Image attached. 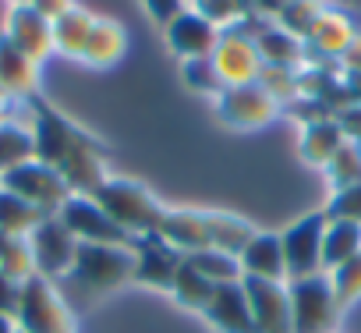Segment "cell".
<instances>
[{"label": "cell", "instance_id": "2e32d148", "mask_svg": "<svg viewBox=\"0 0 361 333\" xmlns=\"http://www.w3.org/2000/svg\"><path fill=\"white\" fill-rule=\"evenodd\" d=\"M4 36H8L22 54H29L36 64H43V61L54 54V25H50L43 15H36L29 4H15V8L8 11Z\"/></svg>", "mask_w": 361, "mask_h": 333}, {"label": "cell", "instance_id": "d590c367", "mask_svg": "<svg viewBox=\"0 0 361 333\" xmlns=\"http://www.w3.org/2000/svg\"><path fill=\"white\" fill-rule=\"evenodd\" d=\"M329 284H333V294H336L340 308L354 305V301L361 298V255H354V259H347L343 266L329 270Z\"/></svg>", "mask_w": 361, "mask_h": 333}, {"label": "cell", "instance_id": "f907efd6", "mask_svg": "<svg viewBox=\"0 0 361 333\" xmlns=\"http://www.w3.org/2000/svg\"><path fill=\"white\" fill-rule=\"evenodd\" d=\"M188 4H192V0H188Z\"/></svg>", "mask_w": 361, "mask_h": 333}, {"label": "cell", "instance_id": "7a4b0ae2", "mask_svg": "<svg viewBox=\"0 0 361 333\" xmlns=\"http://www.w3.org/2000/svg\"><path fill=\"white\" fill-rule=\"evenodd\" d=\"M64 280L82 287L89 298L117 291L121 284L135 280V248L131 245H78L75 266Z\"/></svg>", "mask_w": 361, "mask_h": 333}, {"label": "cell", "instance_id": "6da1fadb", "mask_svg": "<svg viewBox=\"0 0 361 333\" xmlns=\"http://www.w3.org/2000/svg\"><path fill=\"white\" fill-rule=\"evenodd\" d=\"M92 199L103 206V213H106L131 241L152 234L156 224H159V217H163V206L156 202V195H152L145 185L131 181V178H106V181L92 192Z\"/></svg>", "mask_w": 361, "mask_h": 333}, {"label": "cell", "instance_id": "74e56055", "mask_svg": "<svg viewBox=\"0 0 361 333\" xmlns=\"http://www.w3.org/2000/svg\"><path fill=\"white\" fill-rule=\"evenodd\" d=\"M185 82H188L195 92H202V96H220V92H224V85H220L216 68H213L209 57H206V61H185Z\"/></svg>", "mask_w": 361, "mask_h": 333}, {"label": "cell", "instance_id": "e575fe53", "mask_svg": "<svg viewBox=\"0 0 361 333\" xmlns=\"http://www.w3.org/2000/svg\"><path fill=\"white\" fill-rule=\"evenodd\" d=\"M192 8H195L199 15H206L213 25H220L224 32H227V29H238V25L248 18L245 0H192Z\"/></svg>", "mask_w": 361, "mask_h": 333}, {"label": "cell", "instance_id": "4dcf8cb0", "mask_svg": "<svg viewBox=\"0 0 361 333\" xmlns=\"http://www.w3.org/2000/svg\"><path fill=\"white\" fill-rule=\"evenodd\" d=\"M0 273L11 277L15 284H29L36 277V259L29 238H8L0 234Z\"/></svg>", "mask_w": 361, "mask_h": 333}, {"label": "cell", "instance_id": "603a6c76", "mask_svg": "<svg viewBox=\"0 0 361 333\" xmlns=\"http://www.w3.org/2000/svg\"><path fill=\"white\" fill-rule=\"evenodd\" d=\"M343 131L336 124L333 114H322V117H308L305 121V131H301V159L319 166V171H326V163L336 156V149L343 145Z\"/></svg>", "mask_w": 361, "mask_h": 333}, {"label": "cell", "instance_id": "ffe728a7", "mask_svg": "<svg viewBox=\"0 0 361 333\" xmlns=\"http://www.w3.org/2000/svg\"><path fill=\"white\" fill-rule=\"evenodd\" d=\"M0 89L11 99H36L39 89V64L22 54L4 32H0Z\"/></svg>", "mask_w": 361, "mask_h": 333}, {"label": "cell", "instance_id": "e0dca14e", "mask_svg": "<svg viewBox=\"0 0 361 333\" xmlns=\"http://www.w3.org/2000/svg\"><path fill=\"white\" fill-rule=\"evenodd\" d=\"M152 234H159L180 255H195L209 248V217L202 210H163Z\"/></svg>", "mask_w": 361, "mask_h": 333}, {"label": "cell", "instance_id": "d4e9b609", "mask_svg": "<svg viewBox=\"0 0 361 333\" xmlns=\"http://www.w3.org/2000/svg\"><path fill=\"white\" fill-rule=\"evenodd\" d=\"M361 255V224H347V220H326V234H322V270H336L347 259Z\"/></svg>", "mask_w": 361, "mask_h": 333}, {"label": "cell", "instance_id": "8fae6325", "mask_svg": "<svg viewBox=\"0 0 361 333\" xmlns=\"http://www.w3.org/2000/svg\"><path fill=\"white\" fill-rule=\"evenodd\" d=\"M57 217L78 238V245H131V238L103 213V206L92 195H68Z\"/></svg>", "mask_w": 361, "mask_h": 333}, {"label": "cell", "instance_id": "b9f144b4", "mask_svg": "<svg viewBox=\"0 0 361 333\" xmlns=\"http://www.w3.org/2000/svg\"><path fill=\"white\" fill-rule=\"evenodd\" d=\"M36 15H43L50 25L57 22V18H64L71 8H75V0H32V4H29Z\"/></svg>", "mask_w": 361, "mask_h": 333}, {"label": "cell", "instance_id": "ab89813d", "mask_svg": "<svg viewBox=\"0 0 361 333\" xmlns=\"http://www.w3.org/2000/svg\"><path fill=\"white\" fill-rule=\"evenodd\" d=\"M336 124H340V131H343V138L347 142H357L361 138V103H343V107H336Z\"/></svg>", "mask_w": 361, "mask_h": 333}, {"label": "cell", "instance_id": "44dd1931", "mask_svg": "<svg viewBox=\"0 0 361 333\" xmlns=\"http://www.w3.org/2000/svg\"><path fill=\"white\" fill-rule=\"evenodd\" d=\"M61 178H64V185L71 188V195H92L110 174H106V156H103V149L89 138L85 145H78L61 166Z\"/></svg>", "mask_w": 361, "mask_h": 333}, {"label": "cell", "instance_id": "60d3db41", "mask_svg": "<svg viewBox=\"0 0 361 333\" xmlns=\"http://www.w3.org/2000/svg\"><path fill=\"white\" fill-rule=\"evenodd\" d=\"M18 305H22V284L0 273V315H8L18 322Z\"/></svg>", "mask_w": 361, "mask_h": 333}, {"label": "cell", "instance_id": "4316f807", "mask_svg": "<svg viewBox=\"0 0 361 333\" xmlns=\"http://www.w3.org/2000/svg\"><path fill=\"white\" fill-rule=\"evenodd\" d=\"M92 15L85 11V8H71L64 18H57L54 22V54H64V57H75V61H82V50H85V43H89V32H92Z\"/></svg>", "mask_w": 361, "mask_h": 333}, {"label": "cell", "instance_id": "9c48e42d", "mask_svg": "<svg viewBox=\"0 0 361 333\" xmlns=\"http://www.w3.org/2000/svg\"><path fill=\"white\" fill-rule=\"evenodd\" d=\"M213 68H216V78L224 89H234V85H248V82H259V71H262V57H259V47H255V36L238 25V29H227L213 50Z\"/></svg>", "mask_w": 361, "mask_h": 333}, {"label": "cell", "instance_id": "83f0119b", "mask_svg": "<svg viewBox=\"0 0 361 333\" xmlns=\"http://www.w3.org/2000/svg\"><path fill=\"white\" fill-rule=\"evenodd\" d=\"M209 217V248H220L227 255H241V248L252 241L255 227L234 213H206Z\"/></svg>", "mask_w": 361, "mask_h": 333}, {"label": "cell", "instance_id": "ba28073f", "mask_svg": "<svg viewBox=\"0 0 361 333\" xmlns=\"http://www.w3.org/2000/svg\"><path fill=\"white\" fill-rule=\"evenodd\" d=\"M322 234H326V217H322V210L298 217V220L280 234L283 262H287V280L312 277V273H326V270H322Z\"/></svg>", "mask_w": 361, "mask_h": 333}, {"label": "cell", "instance_id": "7402d4cb", "mask_svg": "<svg viewBox=\"0 0 361 333\" xmlns=\"http://www.w3.org/2000/svg\"><path fill=\"white\" fill-rule=\"evenodd\" d=\"M252 36H255V47H259L262 64H269V68H290V71H301V68L308 64L305 40L290 36V32L280 29L276 22H266V25L255 29Z\"/></svg>", "mask_w": 361, "mask_h": 333}, {"label": "cell", "instance_id": "d6a6232c", "mask_svg": "<svg viewBox=\"0 0 361 333\" xmlns=\"http://www.w3.org/2000/svg\"><path fill=\"white\" fill-rule=\"evenodd\" d=\"M326 181L333 192L340 188H350V185H361V152L354 142H343L336 149V156L326 163Z\"/></svg>", "mask_w": 361, "mask_h": 333}, {"label": "cell", "instance_id": "52a82bcc", "mask_svg": "<svg viewBox=\"0 0 361 333\" xmlns=\"http://www.w3.org/2000/svg\"><path fill=\"white\" fill-rule=\"evenodd\" d=\"M29 245H32V259H36V277L61 284L71 273L75 255H78V238L64 227V220L57 213L39 220V227L29 234Z\"/></svg>", "mask_w": 361, "mask_h": 333}, {"label": "cell", "instance_id": "7dc6e473", "mask_svg": "<svg viewBox=\"0 0 361 333\" xmlns=\"http://www.w3.org/2000/svg\"><path fill=\"white\" fill-rule=\"evenodd\" d=\"M15 4H32V0H11V8H15Z\"/></svg>", "mask_w": 361, "mask_h": 333}, {"label": "cell", "instance_id": "816d5d0a", "mask_svg": "<svg viewBox=\"0 0 361 333\" xmlns=\"http://www.w3.org/2000/svg\"><path fill=\"white\" fill-rule=\"evenodd\" d=\"M322 4H326V0H322Z\"/></svg>", "mask_w": 361, "mask_h": 333}, {"label": "cell", "instance_id": "277c9868", "mask_svg": "<svg viewBox=\"0 0 361 333\" xmlns=\"http://www.w3.org/2000/svg\"><path fill=\"white\" fill-rule=\"evenodd\" d=\"M18 326L25 333H75L71 308L61 294V287L47 277H32L22 284V305H18Z\"/></svg>", "mask_w": 361, "mask_h": 333}, {"label": "cell", "instance_id": "4fadbf2b", "mask_svg": "<svg viewBox=\"0 0 361 333\" xmlns=\"http://www.w3.org/2000/svg\"><path fill=\"white\" fill-rule=\"evenodd\" d=\"M163 32H166L170 50H173L180 61H206V57H213V50H216V43H220V36H224V29L213 25V22H209L206 15H199L195 8L180 11Z\"/></svg>", "mask_w": 361, "mask_h": 333}, {"label": "cell", "instance_id": "cb8c5ba5", "mask_svg": "<svg viewBox=\"0 0 361 333\" xmlns=\"http://www.w3.org/2000/svg\"><path fill=\"white\" fill-rule=\"evenodd\" d=\"M124 54H128V32H124V25L114 22V18H96L92 22V32H89V43L82 50V61L92 64V68H114Z\"/></svg>", "mask_w": 361, "mask_h": 333}, {"label": "cell", "instance_id": "c3c4849f", "mask_svg": "<svg viewBox=\"0 0 361 333\" xmlns=\"http://www.w3.org/2000/svg\"><path fill=\"white\" fill-rule=\"evenodd\" d=\"M354 145H357V152H361V138H357V142H354Z\"/></svg>", "mask_w": 361, "mask_h": 333}, {"label": "cell", "instance_id": "9a60e30c", "mask_svg": "<svg viewBox=\"0 0 361 333\" xmlns=\"http://www.w3.org/2000/svg\"><path fill=\"white\" fill-rule=\"evenodd\" d=\"M354 40H357V25H354V18H350L347 11L326 4L322 15L315 18V25H312L308 36H305V50H308V57L336 61V64H340V57L350 50Z\"/></svg>", "mask_w": 361, "mask_h": 333}, {"label": "cell", "instance_id": "ee69618b", "mask_svg": "<svg viewBox=\"0 0 361 333\" xmlns=\"http://www.w3.org/2000/svg\"><path fill=\"white\" fill-rule=\"evenodd\" d=\"M340 68L347 71V75H361V36L350 43V50L340 57Z\"/></svg>", "mask_w": 361, "mask_h": 333}, {"label": "cell", "instance_id": "5b68a950", "mask_svg": "<svg viewBox=\"0 0 361 333\" xmlns=\"http://www.w3.org/2000/svg\"><path fill=\"white\" fill-rule=\"evenodd\" d=\"M0 188L22 195V199H25L29 206H36L43 217H54V213L68 202V195H71V188L64 185L61 171H54V166L43 163V159H29V163L15 166L11 174L0 178Z\"/></svg>", "mask_w": 361, "mask_h": 333}, {"label": "cell", "instance_id": "8d00e7d4", "mask_svg": "<svg viewBox=\"0 0 361 333\" xmlns=\"http://www.w3.org/2000/svg\"><path fill=\"white\" fill-rule=\"evenodd\" d=\"M326 220H347V224H361V185L340 188L329 195V202L322 206Z\"/></svg>", "mask_w": 361, "mask_h": 333}, {"label": "cell", "instance_id": "30bf717a", "mask_svg": "<svg viewBox=\"0 0 361 333\" xmlns=\"http://www.w3.org/2000/svg\"><path fill=\"white\" fill-rule=\"evenodd\" d=\"M216 114L224 124H231L238 131H255V128H266L269 121H276L280 103L259 82H248V85L224 89L216 96Z\"/></svg>", "mask_w": 361, "mask_h": 333}, {"label": "cell", "instance_id": "ac0fdd59", "mask_svg": "<svg viewBox=\"0 0 361 333\" xmlns=\"http://www.w3.org/2000/svg\"><path fill=\"white\" fill-rule=\"evenodd\" d=\"M241 280H287V262H283V245L280 234L255 231L252 241L238 255Z\"/></svg>", "mask_w": 361, "mask_h": 333}, {"label": "cell", "instance_id": "f1b7e54d", "mask_svg": "<svg viewBox=\"0 0 361 333\" xmlns=\"http://www.w3.org/2000/svg\"><path fill=\"white\" fill-rule=\"evenodd\" d=\"M43 213L36 206H29L22 195L0 188V234L8 238H29L36 227H39Z\"/></svg>", "mask_w": 361, "mask_h": 333}, {"label": "cell", "instance_id": "3957f363", "mask_svg": "<svg viewBox=\"0 0 361 333\" xmlns=\"http://www.w3.org/2000/svg\"><path fill=\"white\" fill-rule=\"evenodd\" d=\"M287 291H290V326H294V333H336L343 308L333 294L329 273L287 280Z\"/></svg>", "mask_w": 361, "mask_h": 333}, {"label": "cell", "instance_id": "bcb514c9", "mask_svg": "<svg viewBox=\"0 0 361 333\" xmlns=\"http://www.w3.org/2000/svg\"><path fill=\"white\" fill-rule=\"evenodd\" d=\"M347 4H350V8H354V11L361 15V0H347Z\"/></svg>", "mask_w": 361, "mask_h": 333}, {"label": "cell", "instance_id": "7bdbcfd3", "mask_svg": "<svg viewBox=\"0 0 361 333\" xmlns=\"http://www.w3.org/2000/svg\"><path fill=\"white\" fill-rule=\"evenodd\" d=\"M29 99H11L4 89H0V121H25L22 110H25Z\"/></svg>", "mask_w": 361, "mask_h": 333}, {"label": "cell", "instance_id": "7c38bea8", "mask_svg": "<svg viewBox=\"0 0 361 333\" xmlns=\"http://www.w3.org/2000/svg\"><path fill=\"white\" fill-rule=\"evenodd\" d=\"M252 308L255 333H294L287 280H241Z\"/></svg>", "mask_w": 361, "mask_h": 333}, {"label": "cell", "instance_id": "5bb4252c", "mask_svg": "<svg viewBox=\"0 0 361 333\" xmlns=\"http://www.w3.org/2000/svg\"><path fill=\"white\" fill-rule=\"evenodd\" d=\"M135 248V280L145 284V287H159V291H170L173 287V277L185 262L177 248H170L159 234H145V238H135L131 241Z\"/></svg>", "mask_w": 361, "mask_h": 333}, {"label": "cell", "instance_id": "484cf974", "mask_svg": "<svg viewBox=\"0 0 361 333\" xmlns=\"http://www.w3.org/2000/svg\"><path fill=\"white\" fill-rule=\"evenodd\" d=\"M36 159V138L25 121H0V178Z\"/></svg>", "mask_w": 361, "mask_h": 333}, {"label": "cell", "instance_id": "1f68e13d", "mask_svg": "<svg viewBox=\"0 0 361 333\" xmlns=\"http://www.w3.org/2000/svg\"><path fill=\"white\" fill-rule=\"evenodd\" d=\"M202 277H209L213 284H238L241 280V266H238V259L234 255H227V252H220V248H202V252H195V255H185Z\"/></svg>", "mask_w": 361, "mask_h": 333}, {"label": "cell", "instance_id": "f546056e", "mask_svg": "<svg viewBox=\"0 0 361 333\" xmlns=\"http://www.w3.org/2000/svg\"><path fill=\"white\" fill-rule=\"evenodd\" d=\"M213 291H216V284H213L209 277H202L188 259L180 262V270H177V277H173V287H170V294L185 305V308H192V312H206V305L213 301Z\"/></svg>", "mask_w": 361, "mask_h": 333}, {"label": "cell", "instance_id": "681fc988", "mask_svg": "<svg viewBox=\"0 0 361 333\" xmlns=\"http://www.w3.org/2000/svg\"><path fill=\"white\" fill-rule=\"evenodd\" d=\"M18 333H25V329H22V326H18Z\"/></svg>", "mask_w": 361, "mask_h": 333}, {"label": "cell", "instance_id": "f6af8a7d", "mask_svg": "<svg viewBox=\"0 0 361 333\" xmlns=\"http://www.w3.org/2000/svg\"><path fill=\"white\" fill-rule=\"evenodd\" d=\"M0 333H18V322L8 319V315H0Z\"/></svg>", "mask_w": 361, "mask_h": 333}, {"label": "cell", "instance_id": "d6986e66", "mask_svg": "<svg viewBox=\"0 0 361 333\" xmlns=\"http://www.w3.org/2000/svg\"><path fill=\"white\" fill-rule=\"evenodd\" d=\"M220 333H255V322H252V308H248V294L238 284H216L213 291V301L206 305L202 312Z\"/></svg>", "mask_w": 361, "mask_h": 333}, {"label": "cell", "instance_id": "8992f818", "mask_svg": "<svg viewBox=\"0 0 361 333\" xmlns=\"http://www.w3.org/2000/svg\"><path fill=\"white\" fill-rule=\"evenodd\" d=\"M29 128H32V138H36V159L50 163L54 171L78 149L89 142V135L82 128H75L68 117H61L57 110L43 107V103H29Z\"/></svg>", "mask_w": 361, "mask_h": 333}, {"label": "cell", "instance_id": "836d02e7", "mask_svg": "<svg viewBox=\"0 0 361 333\" xmlns=\"http://www.w3.org/2000/svg\"><path fill=\"white\" fill-rule=\"evenodd\" d=\"M322 0H287L283 4V11L276 15V25L280 29H287L290 36H298V40H305L308 36V29L315 25V18L322 15Z\"/></svg>", "mask_w": 361, "mask_h": 333}, {"label": "cell", "instance_id": "f35d334b", "mask_svg": "<svg viewBox=\"0 0 361 333\" xmlns=\"http://www.w3.org/2000/svg\"><path fill=\"white\" fill-rule=\"evenodd\" d=\"M142 4H145V11H149V18L156 22V25H170L180 11H188L192 4H188V0H142Z\"/></svg>", "mask_w": 361, "mask_h": 333}]
</instances>
